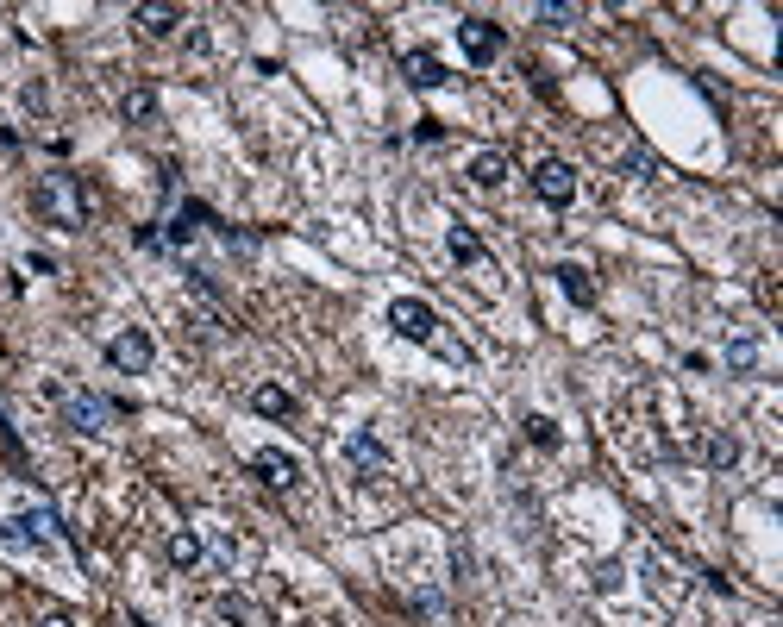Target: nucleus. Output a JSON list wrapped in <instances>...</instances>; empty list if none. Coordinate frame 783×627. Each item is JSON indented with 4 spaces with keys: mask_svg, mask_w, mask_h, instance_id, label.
Here are the masks:
<instances>
[{
    "mask_svg": "<svg viewBox=\"0 0 783 627\" xmlns=\"http://www.w3.org/2000/svg\"><path fill=\"white\" fill-rule=\"evenodd\" d=\"M38 627H76V615H63V609H44V615H38Z\"/></svg>",
    "mask_w": 783,
    "mask_h": 627,
    "instance_id": "nucleus-26",
    "label": "nucleus"
},
{
    "mask_svg": "<svg viewBox=\"0 0 783 627\" xmlns=\"http://www.w3.org/2000/svg\"><path fill=\"white\" fill-rule=\"evenodd\" d=\"M251 408L264 414V421H295V396H289L282 383H257V389H251Z\"/></svg>",
    "mask_w": 783,
    "mask_h": 627,
    "instance_id": "nucleus-12",
    "label": "nucleus"
},
{
    "mask_svg": "<svg viewBox=\"0 0 783 627\" xmlns=\"http://www.w3.org/2000/svg\"><path fill=\"white\" fill-rule=\"evenodd\" d=\"M470 182H477V189H502L508 182V157L502 151H477L470 157Z\"/></svg>",
    "mask_w": 783,
    "mask_h": 627,
    "instance_id": "nucleus-15",
    "label": "nucleus"
},
{
    "mask_svg": "<svg viewBox=\"0 0 783 627\" xmlns=\"http://www.w3.org/2000/svg\"><path fill=\"white\" fill-rule=\"evenodd\" d=\"M345 458H351V464H358V471H364V477H376V471H383V464H389V452H383V439H376V433H364V427H358V433H351V439H345Z\"/></svg>",
    "mask_w": 783,
    "mask_h": 627,
    "instance_id": "nucleus-11",
    "label": "nucleus"
},
{
    "mask_svg": "<svg viewBox=\"0 0 783 627\" xmlns=\"http://www.w3.org/2000/svg\"><path fill=\"white\" fill-rule=\"evenodd\" d=\"M107 364L120 370V377H145V370L157 364V345H151V333H145V327H126V333H113V339H107Z\"/></svg>",
    "mask_w": 783,
    "mask_h": 627,
    "instance_id": "nucleus-2",
    "label": "nucleus"
},
{
    "mask_svg": "<svg viewBox=\"0 0 783 627\" xmlns=\"http://www.w3.org/2000/svg\"><path fill=\"white\" fill-rule=\"evenodd\" d=\"M107 421H113V402H101V396H88V389H82V396H63V427L69 433H107Z\"/></svg>",
    "mask_w": 783,
    "mask_h": 627,
    "instance_id": "nucleus-7",
    "label": "nucleus"
},
{
    "mask_svg": "<svg viewBox=\"0 0 783 627\" xmlns=\"http://www.w3.org/2000/svg\"><path fill=\"white\" fill-rule=\"evenodd\" d=\"M552 276H558V289L571 295L577 308H589V301H596V283H589V270H583V264H558Z\"/></svg>",
    "mask_w": 783,
    "mask_h": 627,
    "instance_id": "nucleus-18",
    "label": "nucleus"
},
{
    "mask_svg": "<svg viewBox=\"0 0 783 627\" xmlns=\"http://www.w3.org/2000/svg\"><path fill=\"white\" fill-rule=\"evenodd\" d=\"M120 120L126 126H151L157 120V88H126L120 95Z\"/></svg>",
    "mask_w": 783,
    "mask_h": 627,
    "instance_id": "nucleus-14",
    "label": "nucleus"
},
{
    "mask_svg": "<svg viewBox=\"0 0 783 627\" xmlns=\"http://www.w3.org/2000/svg\"><path fill=\"white\" fill-rule=\"evenodd\" d=\"M32 214H38V220H51L57 232H82V226H88V195H82V176H69V170L38 176V189H32Z\"/></svg>",
    "mask_w": 783,
    "mask_h": 627,
    "instance_id": "nucleus-1",
    "label": "nucleus"
},
{
    "mask_svg": "<svg viewBox=\"0 0 783 627\" xmlns=\"http://www.w3.org/2000/svg\"><path fill=\"white\" fill-rule=\"evenodd\" d=\"M57 515L51 508H38V515H13V521H0V546H13V552H38L44 540H57Z\"/></svg>",
    "mask_w": 783,
    "mask_h": 627,
    "instance_id": "nucleus-4",
    "label": "nucleus"
},
{
    "mask_svg": "<svg viewBox=\"0 0 783 627\" xmlns=\"http://www.w3.org/2000/svg\"><path fill=\"white\" fill-rule=\"evenodd\" d=\"M414 138H420V145H439L445 126H439V120H420V126H414Z\"/></svg>",
    "mask_w": 783,
    "mask_h": 627,
    "instance_id": "nucleus-25",
    "label": "nucleus"
},
{
    "mask_svg": "<svg viewBox=\"0 0 783 627\" xmlns=\"http://www.w3.org/2000/svg\"><path fill=\"white\" fill-rule=\"evenodd\" d=\"M251 471L264 477L270 490H295V483H301V458H295V452H282V446H264V452L251 458Z\"/></svg>",
    "mask_w": 783,
    "mask_h": 627,
    "instance_id": "nucleus-8",
    "label": "nucleus"
},
{
    "mask_svg": "<svg viewBox=\"0 0 783 627\" xmlns=\"http://www.w3.org/2000/svg\"><path fill=\"white\" fill-rule=\"evenodd\" d=\"M389 327H395L401 339H414V345H433V333L445 327V320L426 308L420 295H395V301H389Z\"/></svg>",
    "mask_w": 783,
    "mask_h": 627,
    "instance_id": "nucleus-3",
    "label": "nucleus"
},
{
    "mask_svg": "<svg viewBox=\"0 0 783 627\" xmlns=\"http://www.w3.org/2000/svg\"><path fill=\"white\" fill-rule=\"evenodd\" d=\"M213 615H220V621H251V609H245L239 596H220V602H213Z\"/></svg>",
    "mask_w": 783,
    "mask_h": 627,
    "instance_id": "nucleus-23",
    "label": "nucleus"
},
{
    "mask_svg": "<svg viewBox=\"0 0 783 627\" xmlns=\"http://www.w3.org/2000/svg\"><path fill=\"white\" fill-rule=\"evenodd\" d=\"M696 452H702V464H708V471H733V464H740V439H733L727 427H702Z\"/></svg>",
    "mask_w": 783,
    "mask_h": 627,
    "instance_id": "nucleus-9",
    "label": "nucleus"
},
{
    "mask_svg": "<svg viewBox=\"0 0 783 627\" xmlns=\"http://www.w3.org/2000/svg\"><path fill=\"white\" fill-rule=\"evenodd\" d=\"M401 76H408V88H445V82H452L433 51H408V57H401Z\"/></svg>",
    "mask_w": 783,
    "mask_h": 627,
    "instance_id": "nucleus-10",
    "label": "nucleus"
},
{
    "mask_svg": "<svg viewBox=\"0 0 783 627\" xmlns=\"http://www.w3.org/2000/svg\"><path fill=\"white\" fill-rule=\"evenodd\" d=\"M458 44H464L470 63H495L502 57V26L483 19V13H470V19H458Z\"/></svg>",
    "mask_w": 783,
    "mask_h": 627,
    "instance_id": "nucleus-6",
    "label": "nucleus"
},
{
    "mask_svg": "<svg viewBox=\"0 0 783 627\" xmlns=\"http://www.w3.org/2000/svg\"><path fill=\"white\" fill-rule=\"evenodd\" d=\"M201 552H207V546H201V533H188V527L163 540V559H170L176 571H195V565H201Z\"/></svg>",
    "mask_w": 783,
    "mask_h": 627,
    "instance_id": "nucleus-13",
    "label": "nucleus"
},
{
    "mask_svg": "<svg viewBox=\"0 0 783 627\" xmlns=\"http://www.w3.org/2000/svg\"><path fill=\"white\" fill-rule=\"evenodd\" d=\"M533 195H539L545 207H571V201H577V170L564 164V157H545V164L533 170Z\"/></svg>",
    "mask_w": 783,
    "mask_h": 627,
    "instance_id": "nucleus-5",
    "label": "nucleus"
},
{
    "mask_svg": "<svg viewBox=\"0 0 783 627\" xmlns=\"http://www.w3.org/2000/svg\"><path fill=\"white\" fill-rule=\"evenodd\" d=\"M527 439H533V446H545V452H552V446H558V427L545 421V414H533V421H527Z\"/></svg>",
    "mask_w": 783,
    "mask_h": 627,
    "instance_id": "nucleus-21",
    "label": "nucleus"
},
{
    "mask_svg": "<svg viewBox=\"0 0 783 627\" xmlns=\"http://www.w3.org/2000/svg\"><path fill=\"white\" fill-rule=\"evenodd\" d=\"M621 170H627V176H639V182H646V176H658L652 151H627V157H621Z\"/></svg>",
    "mask_w": 783,
    "mask_h": 627,
    "instance_id": "nucleus-22",
    "label": "nucleus"
},
{
    "mask_svg": "<svg viewBox=\"0 0 783 627\" xmlns=\"http://www.w3.org/2000/svg\"><path fill=\"white\" fill-rule=\"evenodd\" d=\"M445 251H452L458 264H483V270H489V251H483V239H477L470 226H452V232H445Z\"/></svg>",
    "mask_w": 783,
    "mask_h": 627,
    "instance_id": "nucleus-16",
    "label": "nucleus"
},
{
    "mask_svg": "<svg viewBox=\"0 0 783 627\" xmlns=\"http://www.w3.org/2000/svg\"><path fill=\"white\" fill-rule=\"evenodd\" d=\"M621 584H627V565L621 559H602L596 571H589V590H596V596H614Z\"/></svg>",
    "mask_w": 783,
    "mask_h": 627,
    "instance_id": "nucleus-20",
    "label": "nucleus"
},
{
    "mask_svg": "<svg viewBox=\"0 0 783 627\" xmlns=\"http://www.w3.org/2000/svg\"><path fill=\"white\" fill-rule=\"evenodd\" d=\"M758 364H765V345H758V339H727V370H733V377H752V370Z\"/></svg>",
    "mask_w": 783,
    "mask_h": 627,
    "instance_id": "nucleus-17",
    "label": "nucleus"
},
{
    "mask_svg": "<svg viewBox=\"0 0 783 627\" xmlns=\"http://www.w3.org/2000/svg\"><path fill=\"white\" fill-rule=\"evenodd\" d=\"M132 26H145L151 38H170L182 26V13L176 7H132Z\"/></svg>",
    "mask_w": 783,
    "mask_h": 627,
    "instance_id": "nucleus-19",
    "label": "nucleus"
},
{
    "mask_svg": "<svg viewBox=\"0 0 783 627\" xmlns=\"http://www.w3.org/2000/svg\"><path fill=\"white\" fill-rule=\"evenodd\" d=\"M539 19H545V26H571L577 7H539Z\"/></svg>",
    "mask_w": 783,
    "mask_h": 627,
    "instance_id": "nucleus-24",
    "label": "nucleus"
}]
</instances>
